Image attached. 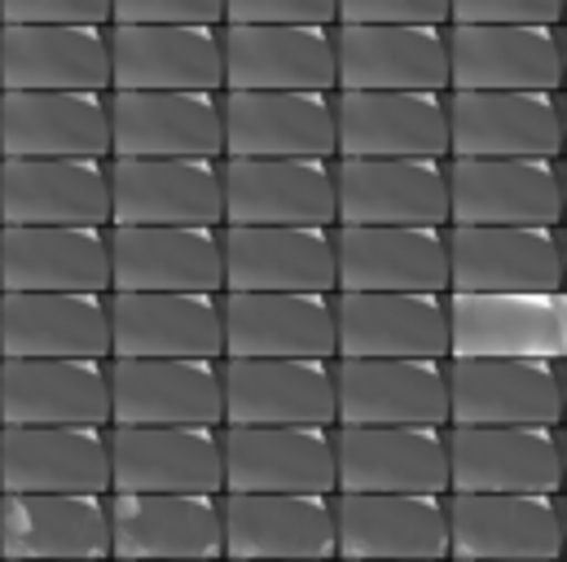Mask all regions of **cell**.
I'll list each match as a JSON object with an SVG mask.
<instances>
[{
  "label": "cell",
  "instance_id": "obj_31",
  "mask_svg": "<svg viewBox=\"0 0 567 562\" xmlns=\"http://www.w3.org/2000/svg\"><path fill=\"white\" fill-rule=\"evenodd\" d=\"M334 426H449V361H334Z\"/></svg>",
  "mask_w": 567,
  "mask_h": 562
},
{
  "label": "cell",
  "instance_id": "obj_32",
  "mask_svg": "<svg viewBox=\"0 0 567 562\" xmlns=\"http://www.w3.org/2000/svg\"><path fill=\"white\" fill-rule=\"evenodd\" d=\"M555 361H449V426H559Z\"/></svg>",
  "mask_w": 567,
  "mask_h": 562
},
{
  "label": "cell",
  "instance_id": "obj_5",
  "mask_svg": "<svg viewBox=\"0 0 567 562\" xmlns=\"http://www.w3.org/2000/svg\"><path fill=\"white\" fill-rule=\"evenodd\" d=\"M559 89H564L559 27L449 22V93H559Z\"/></svg>",
  "mask_w": 567,
  "mask_h": 562
},
{
  "label": "cell",
  "instance_id": "obj_36",
  "mask_svg": "<svg viewBox=\"0 0 567 562\" xmlns=\"http://www.w3.org/2000/svg\"><path fill=\"white\" fill-rule=\"evenodd\" d=\"M0 361H111V294H0Z\"/></svg>",
  "mask_w": 567,
  "mask_h": 562
},
{
  "label": "cell",
  "instance_id": "obj_28",
  "mask_svg": "<svg viewBox=\"0 0 567 562\" xmlns=\"http://www.w3.org/2000/svg\"><path fill=\"white\" fill-rule=\"evenodd\" d=\"M334 158H449V93H334Z\"/></svg>",
  "mask_w": 567,
  "mask_h": 562
},
{
  "label": "cell",
  "instance_id": "obj_26",
  "mask_svg": "<svg viewBox=\"0 0 567 562\" xmlns=\"http://www.w3.org/2000/svg\"><path fill=\"white\" fill-rule=\"evenodd\" d=\"M0 492L111 497V426H0Z\"/></svg>",
  "mask_w": 567,
  "mask_h": 562
},
{
  "label": "cell",
  "instance_id": "obj_14",
  "mask_svg": "<svg viewBox=\"0 0 567 562\" xmlns=\"http://www.w3.org/2000/svg\"><path fill=\"white\" fill-rule=\"evenodd\" d=\"M111 225L220 229V158H111Z\"/></svg>",
  "mask_w": 567,
  "mask_h": 562
},
{
  "label": "cell",
  "instance_id": "obj_7",
  "mask_svg": "<svg viewBox=\"0 0 567 562\" xmlns=\"http://www.w3.org/2000/svg\"><path fill=\"white\" fill-rule=\"evenodd\" d=\"M449 426H334L339 492L449 497Z\"/></svg>",
  "mask_w": 567,
  "mask_h": 562
},
{
  "label": "cell",
  "instance_id": "obj_17",
  "mask_svg": "<svg viewBox=\"0 0 567 562\" xmlns=\"http://www.w3.org/2000/svg\"><path fill=\"white\" fill-rule=\"evenodd\" d=\"M0 294H111V229L0 225Z\"/></svg>",
  "mask_w": 567,
  "mask_h": 562
},
{
  "label": "cell",
  "instance_id": "obj_20",
  "mask_svg": "<svg viewBox=\"0 0 567 562\" xmlns=\"http://www.w3.org/2000/svg\"><path fill=\"white\" fill-rule=\"evenodd\" d=\"M111 361H225L220 294L111 290Z\"/></svg>",
  "mask_w": 567,
  "mask_h": 562
},
{
  "label": "cell",
  "instance_id": "obj_13",
  "mask_svg": "<svg viewBox=\"0 0 567 562\" xmlns=\"http://www.w3.org/2000/svg\"><path fill=\"white\" fill-rule=\"evenodd\" d=\"M111 492L225 497L220 426H111Z\"/></svg>",
  "mask_w": 567,
  "mask_h": 562
},
{
  "label": "cell",
  "instance_id": "obj_43",
  "mask_svg": "<svg viewBox=\"0 0 567 562\" xmlns=\"http://www.w3.org/2000/svg\"><path fill=\"white\" fill-rule=\"evenodd\" d=\"M225 22H238V27H265V22L334 27V0H225Z\"/></svg>",
  "mask_w": 567,
  "mask_h": 562
},
{
  "label": "cell",
  "instance_id": "obj_16",
  "mask_svg": "<svg viewBox=\"0 0 567 562\" xmlns=\"http://www.w3.org/2000/svg\"><path fill=\"white\" fill-rule=\"evenodd\" d=\"M449 290L457 294H564L559 229L449 225Z\"/></svg>",
  "mask_w": 567,
  "mask_h": 562
},
{
  "label": "cell",
  "instance_id": "obj_18",
  "mask_svg": "<svg viewBox=\"0 0 567 562\" xmlns=\"http://www.w3.org/2000/svg\"><path fill=\"white\" fill-rule=\"evenodd\" d=\"M0 93H111V27L0 22Z\"/></svg>",
  "mask_w": 567,
  "mask_h": 562
},
{
  "label": "cell",
  "instance_id": "obj_10",
  "mask_svg": "<svg viewBox=\"0 0 567 562\" xmlns=\"http://www.w3.org/2000/svg\"><path fill=\"white\" fill-rule=\"evenodd\" d=\"M449 492L559 497V426H449Z\"/></svg>",
  "mask_w": 567,
  "mask_h": 562
},
{
  "label": "cell",
  "instance_id": "obj_47",
  "mask_svg": "<svg viewBox=\"0 0 567 562\" xmlns=\"http://www.w3.org/2000/svg\"><path fill=\"white\" fill-rule=\"evenodd\" d=\"M220 562H274V559H220Z\"/></svg>",
  "mask_w": 567,
  "mask_h": 562
},
{
  "label": "cell",
  "instance_id": "obj_40",
  "mask_svg": "<svg viewBox=\"0 0 567 562\" xmlns=\"http://www.w3.org/2000/svg\"><path fill=\"white\" fill-rule=\"evenodd\" d=\"M0 158H111V93H0Z\"/></svg>",
  "mask_w": 567,
  "mask_h": 562
},
{
  "label": "cell",
  "instance_id": "obj_48",
  "mask_svg": "<svg viewBox=\"0 0 567 562\" xmlns=\"http://www.w3.org/2000/svg\"><path fill=\"white\" fill-rule=\"evenodd\" d=\"M0 562H40V559H0Z\"/></svg>",
  "mask_w": 567,
  "mask_h": 562
},
{
  "label": "cell",
  "instance_id": "obj_19",
  "mask_svg": "<svg viewBox=\"0 0 567 562\" xmlns=\"http://www.w3.org/2000/svg\"><path fill=\"white\" fill-rule=\"evenodd\" d=\"M334 361H449L444 294H334Z\"/></svg>",
  "mask_w": 567,
  "mask_h": 562
},
{
  "label": "cell",
  "instance_id": "obj_45",
  "mask_svg": "<svg viewBox=\"0 0 567 562\" xmlns=\"http://www.w3.org/2000/svg\"><path fill=\"white\" fill-rule=\"evenodd\" d=\"M111 22H198L225 27V0H111Z\"/></svg>",
  "mask_w": 567,
  "mask_h": 562
},
{
  "label": "cell",
  "instance_id": "obj_12",
  "mask_svg": "<svg viewBox=\"0 0 567 562\" xmlns=\"http://www.w3.org/2000/svg\"><path fill=\"white\" fill-rule=\"evenodd\" d=\"M225 225L334 229V158H220Z\"/></svg>",
  "mask_w": 567,
  "mask_h": 562
},
{
  "label": "cell",
  "instance_id": "obj_21",
  "mask_svg": "<svg viewBox=\"0 0 567 562\" xmlns=\"http://www.w3.org/2000/svg\"><path fill=\"white\" fill-rule=\"evenodd\" d=\"M449 158H564V93H449Z\"/></svg>",
  "mask_w": 567,
  "mask_h": 562
},
{
  "label": "cell",
  "instance_id": "obj_49",
  "mask_svg": "<svg viewBox=\"0 0 567 562\" xmlns=\"http://www.w3.org/2000/svg\"><path fill=\"white\" fill-rule=\"evenodd\" d=\"M334 562H370V559H334Z\"/></svg>",
  "mask_w": 567,
  "mask_h": 562
},
{
  "label": "cell",
  "instance_id": "obj_38",
  "mask_svg": "<svg viewBox=\"0 0 567 562\" xmlns=\"http://www.w3.org/2000/svg\"><path fill=\"white\" fill-rule=\"evenodd\" d=\"M225 158H334V93H220Z\"/></svg>",
  "mask_w": 567,
  "mask_h": 562
},
{
  "label": "cell",
  "instance_id": "obj_4",
  "mask_svg": "<svg viewBox=\"0 0 567 562\" xmlns=\"http://www.w3.org/2000/svg\"><path fill=\"white\" fill-rule=\"evenodd\" d=\"M334 93H449V27H334Z\"/></svg>",
  "mask_w": 567,
  "mask_h": 562
},
{
  "label": "cell",
  "instance_id": "obj_3",
  "mask_svg": "<svg viewBox=\"0 0 567 562\" xmlns=\"http://www.w3.org/2000/svg\"><path fill=\"white\" fill-rule=\"evenodd\" d=\"M449 559L550 562L564 559V501L533 492H449Z\"/></svg>",
  "mask_w": 567,
  "mask_h": 562
},
{
  "label": "cell",
  "instance_id": "obj_15",
  "mask_svg": "<svg viewBox=\"0 0 567 562\" xmlns=\"http://www.w3.org/2000/svg\"><path fill=\"white\" fill-rule=\"evenodd\" d=\"M334 278L343 294H449V225H334Z\"/></svg>",
  "mask_w": 567,
  "mask_h": 562
},
{
  "label": "cell",
  "instance_id": "obj_22",
  "mask_svg": "<svg viewBox=\"0 0 567 562\" xmlns=\"http://www.w3.org/2000/svg\"><path fill=\"white\" fill-rule=\"evenodd\" d=\"M225 290L238 294H334V229L220 225Z\"/></svg>",
  "mask_w": 567,
  "mask_h": 562
},
{
  "label": "cell",
  "instance_id": "obj_11",
  "mask_svg": "<svg viewBox=\"0 0 567 562\" xmlns=\"http://www.w3.org/2000/svg\"><path fill=\"white\" fill-rule=\"evenodd\" d=\"M111 290H124V294H225L220 229L111 225Z\"/></svg>",
  "mask_w": 567,
  "mask_h": 562
},
{
  "label": "cell",
  "instance_id": "obj_8",
  "mask_svg": "<svg viewBox=\"0 0 567 562\" xmlns=\"http://www.w3.org/2000/svg\"><path fill=\"white\" fill-rule=\"evenodd\" d=\"M111 89H124V93H225L220 27L111 22Z\"/></svg>",
  "mask_w": 567,
  "mask_h": 562
},
{
  "label": "cell",
  "instance_id": "obj_29",
  "mask_svg": "<svg viewBox=\"0 0 567 562\" xmlns=\"http://www.w3.org/2000/svg\"><path fill=\"white\" fill-rule=\"evenodd\" d=\"M111 559L220 562V497L181 492H111Z\"/></svg>",
  "mask_w": 567,
  "mask_h": 562
},
{
  "label": "cell",
  "instance_id": "obj_46",
  "mask_svg": "<svg viewBox=\"0 0 567 562\" xmlns=\"http://www.w3.org/2000/svg\"><path fill=\"white\" fill-rule=\"evenodd\" d=\"M111 562H172V559H111Z\"/></svg>",
  "mask_w": 567,
  "mask_h": 562
},
{
  "label": "cell",
  "instance_id": "obj_44",
  "mask_svg": "<svg viewBox=\"0 0 567 562\" xmlns=\"http://www.w3.org/2000/svg\"><path fill=\"white\" fill-rule=\"evenodd\" d=\"M4 27H35V22H80V27H111V0H0Z\"/></svg>",
  "mask_w": 567,
  "mask_h": 562
},
{
  "label": "cell",
  "instance_id": "obj_25",
  "mask_svg": "<svg viewBox=\"0 0 567 562\" xmlns=\"http://www.w3.org/2000/svg\"><path fill=\"white\" fill-rule=\"evenodd\" d=\"M334 559L449 562L444 497L334 492Z\"/></svg>",
  "mask_w": 567,
  "mask_h": 562
},
{
  "label": "cell",
  "instance_id": "obj_30",
  "mask_svg": "<svg viewBox=\"0 0 567 562\" xmlns=\"http://www.w3.org/2000/svg\"><path fill=\"white\" fill-rule=\"evenodd\" d=\"M111 158H225L220 93L111 89Z\"/></svg>",
  "mask_w": 567,
  "mask_h": 562
},
{
  "label": "cell",
  "instance_id": "obj_37",
  "mask_svg": "<svg viewBox=\"0 0 567 562\" xmlns=\"http://www.w3.org/2000/svg\"><path fill=\"white\" fill-rule=\"evenodd\" d=\"M111 426H225L220 361H111Z\"/></svg>",
  "mask_w": 567,
  "mask_h": 562
},
{
  "label": "cell",
  "instance_id": "obj_23",
  "mask_svg": "<svg viewBox=\"0 0 567 562\" xmlns=\"http://www.w3.org/2000/svg\"><path fill=\"white\" fill-rule=\"evenodd\" d=\"M0 225L111 229V158H0Z\"/></svg>",
  "mask_w": 567,
  "mask_h": 562
},
{
  "label": "cell",
  "instance_id": "obj_35",
  "mask_svg": "<svg viewBox=\"0 0 567 562\" xmlns=\"http://www.w3.org/2000/svg\"><path fill=\"white\" fill-rule=\"evenodd\" d=\"M225 426H334V361H220Z\"/></svg>",
  "mask_w": 567,
  "mask_h": 562
},
{
  "label": "cell",
  "instance_id": "obj_9",
  "mask_svg": "<svg viewBox=\"0 0 567 562\" xmlns=\"http://www.w3.org/2000/svg\"><path fill=\"white\" fill-rule=\"evenodd\" d=\"M225 492L334 497V426H220Z\"/></svg>",
  "mask_w": 567,
  "mask_h": 562
},
{
  "label": "cell",
  "instance_id": "obj_34",
  "mask_svg": "<svg viewBox=\"0 0 567 562\" xmlns=\"http://www.w3.org/2000/svg\"><path fill=\"white\" fill-rule=\"evenodd\" d=\"M225 559L334 562V497L225 492Z\"/></svg>",
  "mask_w": 567,
  "mask_h": 562
},
{
  "label": "cell",
  "instance_id": "obj_50",
  "mask_svg": "<svg viewBox=\"0 0 567 562\" xmlns=\"http://www.w3.org/2000/svg\"><path fill=\"white\" fill-rule=\"evenodd\" d=\"M449 562H462V559H449ZM550 562H564V559H550Z\"/></svg>",
  "mask_w": 567,
  "mask_h": 562
},
{
  "label": "cell",
  "instance_id": "obj_39",
  "mask_svg": "<svg viewBox=\"0 0 567 562\" xmlns=\"http://www.w3.org/2000/svg\"><path fill=\"white\" fill-rule=\"evenodd\" d=\"M0 426H111V361H0Z\"/></svg>",
  "mask_w": 567,
  "mask_h": 562
},
{
  "label": "cell",
  "instance_id": "obj_27",
  "mask_svg": "<svg viewBox=\"0 0 567 562\" xmlns=\"http://www.w3.org/2000/svg\"><path fill=\"white\" fill-rule=\"evenodd\" d=\"M0 559L111 562L106 497L0 492Z\"/></svg>",
  "mask_w": 567,
  "mask_h": 562
},
{
  "label": "cell",
  "instance_id": "obj_41",
  "mask_svg": "<svg viewBox=\"0 0 567 562\" xmlns=\"http://www.w3.org/2000/svg\"><path fill=\"white\" fill-rule=\"evenodd\" d=\"M449 22H462V27H493V22L559 27L564 0H449Z\"/></svg>",
  "mask_w": 567,
  "mask_h": 562
},
{
  "label": "cell",
  "instance_id": "obj_2",
  "mask_svg": "<svg viewBox=\"0 0 567 562\" xmlns=\"http://www.w3.org/2000/svg\"><path fill=\"white\" fill-rule=\"evenodd\" d=\"M559 158H449V225L559 229Z\"/></svg>",
  "mask_w": 567,
  "mask_h": 562
},
{
  "label": "cell",
  "instance_id": "obj_24",
  "mask_svg": "<svg viewBox=\"0 0 567 562\" xmlns=\"http://www.w3.org/2000/svg\"><path fill=\"white\" fill-rule=\"evenodd\" d=\"M225 89L238 93H334V27H220Z\"/></svg>",
  "mask_w": 567,
  "mask_h": 562
},
{
  "label": "cell",
  "instance_id": "obj_1",
  "mask_svg": "<svg viewBox=\"0 0 567 562\" xmlns=\"http://www.w3.org/2000/svg\"><path fill=\"white\" fill-rule=\"evenodd\" d=\"M449 361H555L567 356L564 294H444Z\"/></svg>",
  "mask_w": 567,
  "mask_h": 562
},
{
  "label": "cell",
  "instance_id": "obj_33",
  "mask_svg": "<svg viewBox=\"0 0 567 562\" xmlns=\"http://www.w3.org/2000/svg\"><path fill=\"white\" fill-rule=\"evenodd\" d=\"M225 356L334 361V294H220Z\"/></svg>",
  "mask_w": 567,
  "mask_h": 562
},
{
  "label": "cell",
  "instance_id": "obj_42",
  "mask_svg": "<svg viewBox=\"0 0 567 562\" xmlns=\"http://www.w3.org/2000/svg\"><path fill=\"white\" fill-rule=\"evenodd\" d=\"M361 22V27H388V22H414V27H449V0H334V27Z\"/></svg>",
  "mask_w": 567,
  "mask_h": 562
},
{
  "label": "cell",
  "instance_id": "obj_6",
  "mask_svg": "<svg viewBox=\"0 0 567 562\" xmlns=\"http://www.w3.org/2000/svg\"><path fill=\"white\" fill-rule=\"evenodd\" d=\"M339 225L444 229L449 158H334Z\"/></svg>",
  "mask_w": 567,
  "mask_h": 562
}]
</instances>
